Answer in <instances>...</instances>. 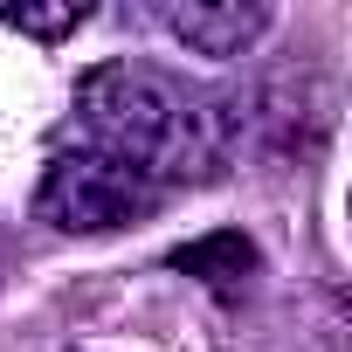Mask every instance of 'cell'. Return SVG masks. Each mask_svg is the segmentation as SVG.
<instances>
[{
	"label": "cell",
	"instance_id": "6da1fadb",
	"mask_svg": "<svg viewBox=\"0 0 352 352\" xmlns=\"http://www.w3.org/2000/svg\"><path fill=\"white\" fill-rule=\"evenodd\" d=\"M76 111L104 159L145 173L152 187L166 180H214L235 159L228 97L173 76L159 63H97L76 83Z\"/></svg>",
	"mask_w": 352,
	"mask_h": 352
},
{
	"label": "cell",
	"instance_id": "7a4b0ae2",
	"mask_svg": "<svg viewBox=\"0 0 352 352\" xmlns=\"http://www.w3.org/2000/svg\"><path fill=\"white\" fill-rule=\"evenodd\" d=\"M166 187H152L145 173L104 159V152H63L49 159L42 187H35V221L56 235H118L159 208Z\"/></svg>",
	"mask_w": 352,
	"mask_h": 352
},
{
	"label": "cell",
	"instance_id": "3957f363",
	"mask_svg": "<svg viewBox=\"0 0 352 352\" xmlns=\"http://www.w3.org/2000/svg\"><path fill=\"white\" fill-rule=\"evenodd\" d=\"M331 83L318 69H276L263 76L256 90L228 97V131H235V152H263V159H297V152H318V138L331 131Z\"/></svg>",
	"mask_w": 352,
	"mask_h": 352
},
{
	"label": "cell",
	"instance_id": "277c9868",
	"mask_svg": "<svg viewBox=\"0 0 352 352\" xmlns=\"http://www.w3.org/2000/svg\"><path fill=\"white\" fill-rule=\"evenodd\" d=\"M159 28L194 56H242L263 42L270 8L263 0H159Z\"/></svg>",
	"mask_w": 352,
	"mask_h": 352
},
{
	"label": "cell",
	"instance_id": "5b68a950",
	"mask_svg": "<svg viewBox=\"0 0 352 352\" xmlns=\"http://www.w3.org/2000/svg\"><path fill=\"white\" fill-rule=\"evenodd\" d=\"M166 263L180 270V276H194L201 290H214L221 304H242V297L256 290V276H263L256 242H249V235H235V228H214V235H201V242H180Z\"/></svg>",
	"mask_w": 352,
	"mask_h": 352
},
{
	"label": "cell",
	"instance_id": "8992f818",
	"mask_svg": "<svg viewBox=\"0 0 352 352\" xmlns=\"http://www.w3.org/2000/svg\"><path fill=\"white\" fill-rule=\"evenodd\" d=\"M0 21L35 35V42H63V35H76L90 21V8L83 0H0Z\"/></svg>",
	"mask_w": 352,
	"mask_h": 352
}]
</instances>
